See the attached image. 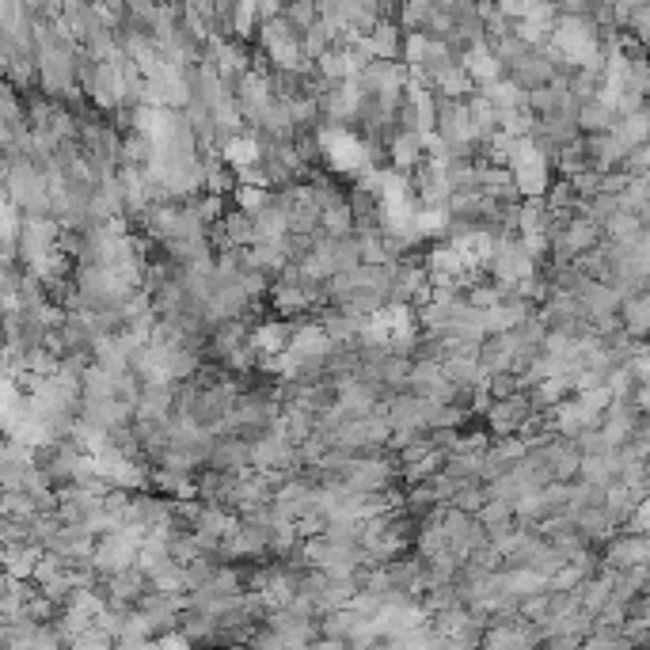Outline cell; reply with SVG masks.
Here are the masks:
<instances>
[{"label": "cell", "mask_w": 650, "mask_h": 650, "mask_svg": "<svg viewBox=\"0 0 650 650\" xmlns=\"http://www.w3.org/2000/svg\"><path fill=\"white\" fill-rule=\"evenodd\" d=\"M555 46H559V54L571 61V65H590V61L597 58V35H593L590 23L578 20V16L559 23Z\"/></svg>", "instance_id": "6da1fadb"}, {"label": "cell", "mask_w": 650, "mask_h": 650, "mask_svg": "<svg viewBox=\"0 0 650 650\" xmlns=\"http://www.w3.org/2000/svg\"><path fill=\"white\" fill-rule=\"evenodd\" d=\"M320 145H324V153L335 172H358V168H365V145L354 134L335 130V134L320 137Z\"/></svg>", "instance_id": "7a4b0ae2"}, {"label": "cell", "mask_w": 650, "mask_h": 650, "mask_svg": "<svg viewBox=\"0 0 650 650\" xmlns=\"http://www.w3.org/2000/svg\"><path fill=\"white\" fill-rule=\"evenodd\" d=\"M605 563H609V567H624V571L650 563L647 536H624V540H616L609 552H605Z\"/></svg>", "instance_id": "3957f363"}, {"label": "cell", "mask_w": 650, "mask_h": 650, "mask_svg": "<svg viewBox=\"0 0 650 650\" xmlns=\"http://www.w3.org/2000/svg\"><path fill=\"white\" fill-rule=\"evenodd\" d=\"M293 358L301 362V358H324L327 350H331V339H327V331H320V327H308V331H297V339H293Z\"/></svg>", "instance_id": "277c9868"}, {"label": "cell", "mask_w": 650, "mask_h": 650, "mask_svg": "<svg viewBox=\"0 0 650 650\" xmlns=\"http://www.w3.org/2000/svg\"><path fill=\"white\" fill-rule=\"evenodd\" d=\"M225 160H229L236 172H248V168H255L259 164V141L255 137H232L229 145H225Z\"/></svg>", "instance_id": "5b68a950"}, {"label": "cell", "mask_w": 650, "mask_h": 650, "mask_svg": "<svg viewBox=\"0 0 650 650\" xmlns=\"http://www.w3.org/2000/svg\"><path fill=\"white\" fill-rule=\"evenodd\" d=\"M624 327H628V335H647L650 331V293H643L639 301H628V308H624Z\"/></svg>", "instance_id": "8992f818"}, {"label": "cell", "mask_w": 650, "mask_h": 650, "mask_svg": "<svg viewBox=\"0 0 650 650\" xmlns=\"http://www.w3.org/2000/svg\"><path fill=\"white\" fill-rule=\"evenodd\" d=\"M286 327L278 324V327H259L255 331V346L263 350V354H278V350H286Z\"/></svg>", "instance_id": "52a82bcc"}, {"label": "cell", "mask_w": 650, "mask_h": 650, "mask_svg": "<svg viewBox=\"0 0 650 650\" xmlns=\"http://www.w3.org/2000/svg\"><path fill=\"white\" fill-rule=\"evenodd\" d=\"M236 202H240L244 210H267V194H263V187H255V183H244V187L236 191Z\"/></svg>", "instance_id": "ba28073f"}, {"label": "cell", "mask_w": 650, "mask_h": 650, "mask_svg": "<svg viewBox=\"0 0 650 650\" xmlns=\"http://www.w3.org/2000/svg\"><path fill=\"white\" fill-rule=\"evenodd\" d=\"M635 377H639V384H650V346L647 350H639V358H635Z\"/></svg>", "instance_id": "9c48e42d"}]
</instances>
